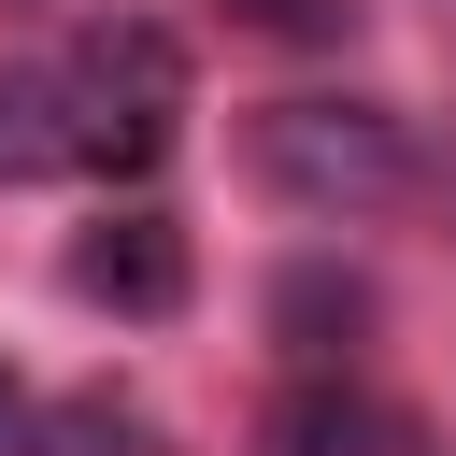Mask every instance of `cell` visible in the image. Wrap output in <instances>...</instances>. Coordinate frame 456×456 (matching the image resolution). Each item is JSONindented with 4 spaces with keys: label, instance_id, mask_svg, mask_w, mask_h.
Segmentation results:
<instances>
[{
    "label": "cell",
    "instance_id": "obj_8",
    "mask_svg": "<svg viewBox=\"0 0 456 456\" xmlns=\"http://www.w3.org/2000/svg\"><path fill=\"white\" fill-rule=\"evenodd\" d=\"M242 14H256V28H285V43H328V28H342V0H242Z\"/></svg>",
    "mask_w": 456,
    "mask_h": 456
},
{
    "label": "cell",
    "instance_id": "obj_2",
    "mask_svg": "<svg viewBox=\"0 0 456 456\" xmlns=\"http://www.w3.org/2000/svg\"><path fill=\"white\" fill-rule=\"evenodd\" d=\"M57 71H71V114H86V171H157V142L185 114V43L157 14H100Z\"/></svg>",
    "mask_w": 456,
    "mask_h": 456
},
{
    "label": "cell",
    "instance_id": "obj_9",
    "mask_svg": "<svg viewBox=\"0 0 456 456\" xmlns=\"http://www.w3.org/2000/svg\"><path fill=\"white\" fill-rule=\"evenodd\" d=\"M0 442H14V385H0Z\"/></svg>",
    "mask_w": 456,
    "mask_h": 456
},
{
    "label": "cell",
    "instance_id": "obj_4",
    "mask_svg": "<svg viewBox=\"0 0 456 456\" xmlns=\"http://www.w3.org/2000/svg\"><path fill=\"white\" fill-rule=\"evenodd\" d=\"M86 171V114H71V71H0V185H57Z\"/></svg>",
    "mask_w": 456,
    "mask_h": 456
},
{
    "label": "cell",
    "instance_id": "obj_7",
    "mask_svg": "<svg viewBox=\"0 0 456 456\" xmlns=\"http://www.w3.org/2000/svg\"><path fill=\"white\" fill-rule=\"evenodd\" d=\"M43 456H128V413H100V399H71V413L43 428Z\"/></svg>",
    "mask_w": 456,
    "mask_h": 456
},
{
    "label": "cell",
    "instance_id": "obj_5",
    "mask_svg": "<svg viewBox=\"0 0 456 456\" xmlns=\"http://www.w3.org/2000/svg\"><path fill=\"white\" fill-rule=\"evenodd\" d=\"M271 456H428V428L385 413V399H356V385H299L271 413Z\"/></svg>",
    "mask_w": 456,
    "mask_h": 456
},
{
    "label": "cell",
    "instance_id": "obj_1",
    "mask_svg": "<svg viewBox=\"0 0 456 456\" xmlns=\"http://www.w3.org/2000/svg\"><path fill=\"white\" fill-rule=\"evenodd\" d=\"M256 185L299 200V214H370L413 185V128L370 114V100H271L256 114Z\"/></svg>",
    "mask_w": 456,
    "mask_h": 456
},
{
    "label": "cell",
    "instance_id": "obj_3",
    "mask_svg": "<svg viewBox=\"0 0 456 456\" xmlns=\"http://www.w3.org/2000/svg\"><path fill=\"white\" fill-rule=\"evenodd\" d=\"M185 285H200V256L171 214H100L71 242V299H100V314H185Z\"/></svg>",
    "mask_w": 456,
    "mask_h": 456
},
{
    "label": "cell",
    "instance_id": "obj_6",
    "mask_svg": "<svg viewBox=\"0 0 456 456\" xmlns=\"http://www.w3.org/2000/svg\"><path fill=\"white\" fill-rule=\"evenodd\" d=\"M271 314H285V342H299V356H328V328H342V342L370 328V285H356V271H285V299H271Z\"/></svg>",
    "mask_w": 456,
    "mask_h": 456
}]
</instances>
